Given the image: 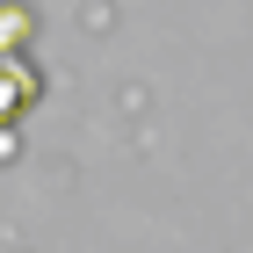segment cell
<instances>
[{
  "label": "cell",
  "instance_id": "obj_1",
  "mask_svg": "<svg viewBox=\"0 0 253 253\" xmlns=\"http://www.w3.org/2000/svg\"><path fill=\"white\" fill-rule=\"evenodd\" d=\"M43 101V80L29 73V65H15V58H0V130H15L29 109Z\"/></svg>",
  "mask_w": 253,
  "mask_h": 253
},
{
  "label": "cell",
  "instance_id": "obj_2",
  "mask_svg": "<svg viewBox=\"0 0 253 253\" xmlns=\"http://www.w3.org/2000/svg\"><path fill=\"white\" fill-rule=\"evenodd\" d=\"M29 37V7H0V51H15Z\"/></svg>",
  "mask_w": 253,
  "mask_h": 253
}]
</instances>
